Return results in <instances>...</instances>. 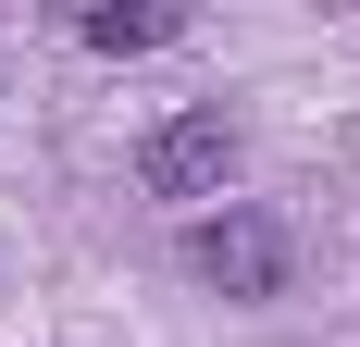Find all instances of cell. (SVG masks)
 I'll return each mask as SVG.
<instances>
[{
	"label": "cell",
	"instance_id": "cell-3",
	"mask_svg": "<svg viewBox=\"0 0 360 347\" xmlns=\"http://www.w3.org/2000/svg\"><path fill=\"white\" fill-rule=\"evenodd\" d=\"M174 25H186L174 0H100V13H75V37H87L100 63H137V50H162Z\"/></svg>",
	"mask_w": 360,
	"mask_h": 347
},
{
	"label": "cell",
	"instance_id": "cell-1",
	"mask_svg": "<svg viewBox=\"0 0 360 347\" xmlns=\"http://www.w3.org/2000/svg\"><path fill=\"white\" fill-rule=\"evenodd\" d=\"M236 162H249V137H236L224 100H186V112H162V124L137 137V186L149 199H224Z\"/></svg>",
	"mask_w": 360,
	"mask_h": 347
},
{
	"label": "cell",
	"instance_id": "cell-2",
	"mask_svg": "<svg viewBox=\"0 0 360 347\" xmlns=\"http://www.w3.org/2000/svg\"><path fill=\"white\" fill-rule=\"evenodd\" d=\"M186 273L199 285H224V298H286V223H274V211H199V223H186Z\"/></svg>",
	"mask_w": 360,
	"mask_h": 347
}]
</instances>
